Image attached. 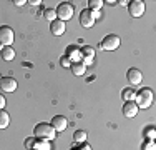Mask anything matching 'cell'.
<instances>
[{
	"label": "cell",
	"mask_w": 156,
	"mask_h": 150,
	"mask_svg": "<svg viewBox=\"0 0 156 150\" xmlns=\"http://www.w3.org/2000/svg\"><path fill=\"white\" fill-rule=\"evenodd\" d=\"M55 129L50 125V123H45V122H40L35 125L33 129V137L38 138V140H51L55 138Z\"/></svg>",
	"instance_id": "1"
},
{
	"label": "cell",
	"mask_w": 156,
	"mask_h": 150,
	"mask_svg": "<svg viewBox=\"0 0 156 150\" xmlns=\"http://www.w3.org/2000/svg\"><path fill=\"white\" fill-rule=\"evenodd\" d=\"M153 90L151 88H141L138 93H136L135 97V102L138 105V108H148L151 107V103H153Z\"/></svg>",
	"instance_id": "2"
},
{
	"label": "cell",
	"mask_w": 156,
	"mask_h": 150,
	"mask_svg": "<svg viewBox=\"0 0 156 150\" xmlns=\"http://www.w3.org/2000/svg\"><path fill=\"white\" fill-rule=\"evenodd\" d=\"M98 17H100L98 12H93V10H90V9H85V10L80 12V25L85 27V28H90V27L95 25V22H96Z\"/></svg>",
	"instance_id": "3"
},
{
	"label": "cell",
	"mask_w": 156,
	"mask_h": 150,
	"mask_svg": "<svg viewBox=\"0 0 156 150\" xmlns=\"http://www.w3.org/2000/svg\"><path fill=\"white\" fill-rule=\"evenodd\" d=\"M120 43H121V39L118 35H115V33H110V35H106L105 39L101 40V43H100V48L101 50H116L118 47H120Z\"/></svg>",
	"instance_id": "4"
},
{
	"label": "cell",
	"mask_w": 156,
	"mask_h": 150,
	"mask_svg": "<svg viewBox=\"0 0 156 150\" xmlns=\"http://www.w3.org/2000/svg\"><path fill=\"white\" fill-rule=\"evenodd\" d=\"M55 12H57L58 20L66 22V20H70V18L73 17V5H72V3H68V2H62L60 5L57 7Z\"/></svg>",
	"instance_id": "5"
},
{
	"label": "cell",
	"mask_w": 156,
	"mask_h": 150,
	"mask_svg": "<svg viewBox=\"0 0 156 150\" xmlns=\"http://www.w3.org/2000/svg\"><path fill=\"white\" fill-rule=\"evenodd\" d=\"M15 40V33L9 25H2L0 27V45L2 47H10V43H13Z\"/></svg>",
	"instance_id": "6"
},
{
	"label": "cell",
	"mask_w": 156,
	"mask_h": 150,
	"mask_svg": "<svg viewBox=\"0 0 156 150\" xmlns=\"http://www.w3.org/2000/svg\"><path fill=\"white\" fill-rule=\"evenodd\" d=\"M128 12L131 17H141L144 13V3L141 0H133L128 2Z\"/></svg>",
	"instance_id": "7"
},
{
	"label": "cell",
	"mask_w": 156,
	"mask_h": 150,
	"mask_svg": "<svg viewBox=\"0 0 156 150\" xmlns=\"http://www.w3.org/2000/svg\"><path fill=\"white\" fill-rule=\"evenodd\" d=\"M126 80H128V84H131L133 87H135V85H140L141 80H143V73H141V70L131 67V69L126 72Z\"/></svg>",
	"instance_id": "8"
},
{
	"label": "cell",
	"mask_w": 156,
	"mask_h": 150,
	"mask_svg": "<svg viewBox=\"0 0 156 150\" xmlns=\"http://www.w3.org/2000/svg\"><path fill=\"white\" fill-rule=\"evenodd\" d=\"M50 125L55 129V132H63V130H66V127H68V120H66V117H63V115H55V117L51 118Z\"/></svg>",
	"instance_id": "9"
},
{
	"label": "cell",
	"mask_w": 156,
	"mask_h": 150,
	"mask_svg": "<svg viewBox=\"0 0 156 150\" xmlns=\"http://www.w3.org/2000/svg\"><path fill=\"white\" fill-rule=\"evenodd\" d=\"M138 112H140V108H138V105H136L135 100H131V102H125V105H123V115L126 118L136 117Z\"/></svg>",
	"instance_id": "10"
},
{
	"label": "cell",
	"mask_w": 156,
	"mask_h": 150,
	"mask_svg": "<svg viewBox=\"0 0 156 150\" xmlns=\"http://www.w3.org/2000/svg\"><path fill=\"white\" fill-rule=\"evenodd\" d=\"M0 88L3 92H13L17 88V80L13 77H2L0 78Z\"/></svg>",
	"instance_id": "11"
},
{
	"label": "cell",
	"mask_w": 156,
	"mask_h": 150,
	"mask_svg": "<svg viewBox=\"0 0 156 150\" xmlns=\"http://www.w3.org/2000/svg\"><path fill=\"white\" fill-rule=\"evenodd\" d=\"M81 52V62L87 65V63H93V57H95V50L90 47V45H85V47L80 48Z\"/></svg>",
	"instance_id": "12"
},
{
	"label": "cell",
	"mask_w": 156,
	"mask_h": 150,
	"mask_svg": "<svg viewBox=\"0 0 156 150\" xmlns=\"http://www.w3.org/2000/svg\"><path fill=\"white\" fill-rule=\"evenodd\" d=\"M65 30H66V27H65V22H62V20H53L50 24V32L53 33V35H63L65 33Z\"/></svg>",
	"instance_id": "13"
},
{
	"label": "cell",
	"mask_w": 156,
	"mask_h": 150,
	"mask_svg": "<svg viewBox=\"0 0 156 150\" xmlns=\"http://www.w3.org/2000/svg\"><path fill=\"white\" fill-rule=\"evenodd\" d=\"M68 60H73V62H81V52H80V47H75V45H72V47L66 48V55H65Z\"/></svg>",
	"instance_id": "14"
},
{
	"label": "cell",
	"mask_w": 156,
	"mask_h": 150,
	"mask_svg": "<svg viewBox=\"0 0 156 150\" xmlns=\"http://www.w3.org/2000/svg\"><path fill=\"white\" fill-rule=\"evenodd\" d=\"M70 69H72L73 75H76V77L85 75V72H87V65H85L83 62H73L72 65H70Z\"/></svg>",
	"instance_id": "15"
},
{
	"label": "cell",
	"mask_w": 156,
	"mask_h": 150,
	"mask_svg": "<svg viewBox=\"0 0 156 150\" xmlns=\"http://www.w3.org/2000/svg\"><path fill=\"white\" fill-rule=\"evenodd\" d=\"M2 58L7 60V62L15 58V50H13V47H2Z\"/></svg>",
	"instance_id": "16"
},
{
	"label": "cell",
	"mask_w": 156,
	"mask_h": 150,
	"mask_svg": "<svg viewBox=\"0 0 156 150\" xmlns=\"http://www.w3.org/2000/svg\"><path fill=\"white\" fill-rule=\"evenodd\" d=\"M121 95H123L125 102H131V100H135V97H136V92H135V90H133L131 87H128V88H123V92H121Z\"/></svg>",
	"instance_id": "17"
},
{
	"label": "cell",
	"mask_w": 156,
	"mask_h": 150,
	"mask_svg": "<svg viewBox=\"0 0 156 150\" xmlns=\"http://www.w3.org/2000/svg\"><path fill=\"white\" fill-rule=\"evenodd\" d=\"M10 123V117L5 110H0V129H7Z\"/></svg>",
	"instance_id": "18"
},
{
	"label": "cell",
	"mask_w": 156,
	"mask_h": 150,
	"mask_svg": "<svg viewBox=\"0 0 156 150\" xmlns=\"http://www.w3.org/2000/svg\"><path fill=\"white\" fill-rule=\"evenodd\" d=\"M33 150H50V145H48V140H35V145H33Z\"/></svg>",
	"instance_id": "19"
},
{
	"label": "cell",
	"mask_w": 156,
	"mask_h": 150,
	"mask_svg": "<svg viewBox=\"0 0 156 150\" xmlns=\"http://www.w3.org/2000/svg\"><path fill=\"white\" fill-rule=\"evenodd\" d=\"M73 140H75L76 144H83V142L87 140V132H85V130H76L75 135H73Z\"/></svg>",
	"instance_id": "20"
},
{
	"label": "cell",
	"mask_w": 156,
	"mask_h": 150,
	"mask_svg": "<svg viewBox=\"0 0 156 150\" xmlns=\"http://www.w3.org/2000/svg\"><path fill=\"white\" fill-rule=\"evenodd\" d=\"M43 17H45L47 20L51 24L53 20H57V12H55L53 9H45V10H43Z\"/></svg>",
	"instance_id": "21"
},
{
	"label": "cell",
	"mask_w": 156,
	"mask_h": 150,
	"mask_svg": "<svg viewBox=\"0 0 156 150\" xmlns=\"http://www.w3.org/2000/svg\"><path fill=\"white\" fill-rule=\"evenodd\" d=\"M101 7H103V2H101V0H90V2H88V9L93 10V12H98Z\"/></svg>",
	"instance_id": "22"
},
{
	"label": "cell",
	"mask_w": 156,
	"mask_h": 150,
	"mask_svg": "<svg viewBox=\"0 0 156 150\" xmlns=\"http://www.w3.org/2000/svg\"><path fill=\"white\" fill-rule=\"evenodd\" d=\"M143 150H156V145L153 140H146L143 144Z\"/></svg>",
	"instance_id": "23"
},
{
	"label": "cell",
	"mask_w": 156,
	"mask_h": 150,
	"mask_svg": "<svg viewBox=\"0 0 156 150\" xmlns=\"http://www.w3.org/2000/svg\"><path fill=\"white\" fill-rule=\"evenodd\" d=\"M72 150H91V147L87 144V142H83V144L78 145V148H72Z\"/></svg>",
	"instance_id": "24"
},
{
	"label": "cell",
	"mask_w": 156,
	"mask_h": 150,
	"mask_svg": "<svg viewBox=\"0 0 156 150\" xmlns=\"http://www.w3.org/2000/svg\"><path fill=\"white\" fill-rule=\"evenodd\" d=\"M60 63H62V67H70V65H72V63H70V60L66 58V57H62Z\"/></svg>",
	"instance_id": "25"
},
{
	"label": "cell",
	"mask_w": 156,
	"mask_h": 150,
	"mask_svg": "<svg viewBox=\"0 0 156 150\" xmlns=\"http://www.w3.org/2000/svg\"><path fill=\"white\" fill-rule=\"evenodd\" d=\"M146 133H148V138H150V140H153V138H154V129H153V127H151V129H148Z\"/></svg>",
	"instance_id": "26"
},
{
	"label": "cell",
	"mask_w": 156,
	"mask_h": 150,
	"mask_svg": "<svg viewBox=\"0 0 156 150\" xmlns=\"http://www.w3.org/2000/svg\"><path fill=\"white\" fill-rule=\"evenodd\" d=\"M3 108H5V97L0 93V110H3Z\"/></svg>",
	"instance_id": "27"
},
{
	"label": "cell",
	"mask_w": 156,
	"mask_h": 150,
	"mask_svg": "<svg viewBox=\"0 0 156 150\" xmlns=\"http://www.w3.org/2000/svg\"><path fill=\"white\" fill-rule=\"evenodd\" d=\"M27 3H30V5H33V7H35V5H40L42 2H40V0H28Z\"/></svg>",
	"instance_id": "28"
},
{
	"label": "cell",
	"mask_w": 156,
	"mask_h": 150,
	"mask_svg": "<svg viewBox=\"0 0 156 150\" xmlns=\"http://www.w3.org/2000/svg\"><path fill=\"white\" fill-rule=\"evenodd\" d=\"M13 3H15L17 7H22L23 3H27V2H25V0H13Z\"/></svg>",
	"instance_id": "29"
},
{
	"label": "cell",
	"mask_w": 156,
	"mask_h": 150,
	"mask_svg": "<svg viewBox=\"0 0 156 150\" xmlns=\"http://www.w3.org/2000/svg\"><path fill=\"white\" fill-rule=\"evenodd\" d=\"M0 78H2V75H0Z\"/></svg>",
	"instance_id": "30"
},
{
	"label": "cell",
	"mask_w": 156,
	"mask_h": 150,
	"mask_svg": "<svg viewBox=\"0 0 156 150\" xmlns=\"http://www.w3.org/2000/svg\"><path fill=\"white\" fill-rule=\"evenodd\" d=\"M32 150H33V148H32Z\"/></svg>",
	"instance_id": "31"
}]
</instances>
